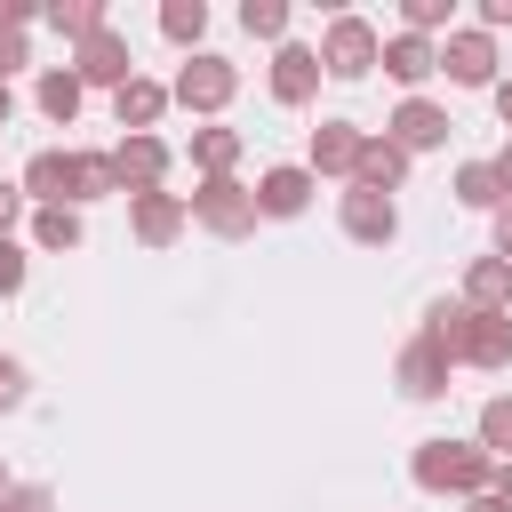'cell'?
<instances>
[{"mask_svg":"<svg viewBox=\"0 0 512 512\" xmlns=\"http://www.w3.org/2000/svg\"><path fill=\"white\" fill-rule=\"evenodd\" d=\"M408 480H416L424 496H456V504H472V496H488L496 456H488L480 440H448V432H432V440H416Z\"/></svg>","mask_w":512,"mask_h":512,"instance_id":"6da1fadb","label":"cell"},{"mask_svg":"<svg viewBox=\"0 0 512 512\" xmlns=\"http://www.w3.org/2000/svg\"><path fill=\"white\" fill-rule=\"evenodd\" d=\"M192 224L200 232H216V240H248L264 216H256V184H240V176H200L192 184Z\"/></svg>","mask_w":512,"mask_h":512,"instance_id":"7a4b0ae2","label":"cell"},{"mask_svg":"<svg viewBox=\"0 0 512 512\" xmlns=\"http://www.w3.org/2000/svg\"><path fill=\"white\" fill-rule=\"evenodd\" d=\"M376 64H384V32L368 16H352V8H336L328 32H320V72L328 80H368Z\"/></svg>","mask_w":512,"mask_h":512,"instance_id":"3957f363","label":"cell"},{"mask_svg":"<svg viewBox=\"0 0 512 512\" xmlns=\"http://www.w3.org/2000/svg\"><path fill=\"white\" fill-rule=\"evenodd\" d=\"M168 96L184 104V112H200V120H216L232 96H240V64L232 56H216V48H200V56H184L176 64V80H168Z\"/></svg>","mask_w":512,"mask_h":512,"instance_id":"277c9868","label":"cell"},{"mask_svg":"<svg viewBox=\"0 0 512 512\" xmlns=\"http://www.w3.org/2000/svg\"><path fill=\"white\" fill-rule=\"evenodd\" d=\"M448 376H456V360L416 328L408 344H400V360H392V384H400V400H416V408H432V400H448Z\"/></svg>","mask_w":512,"mask_h":512,"instance_id":"5b68a950","label":"cell"},{"mask_svg":"<svg viewBox=\"0 0 512 512\" xmlns=\"http://www.w3.org/2000/svg\"><path fill=\"white\" fill-rule=\"evenodd\" d=\"M336 224H344V240H360V248H392V240H400V200H392V192H360V184H344Z\"/></svg>","mask_w":512,"mask_h":512,"instance_id":"8992f818","label":"cell"},{"mask_svg":"<svg viewBox=\"0 0 512 512\" xmlns=\"http://www.w3.org/2000/svg\"><path fill=\"white\" fill-rule=\"evenodd\" d=\"M440 72H448L456 88H496V80H504V72H496V32L456 24V32L440 40Z\"/></svg>","mask_w":512,"mask_h":512,"instance_id":"52a82bcc","label":"cell"},{"mask_svg":"<svg viewBox=\"0 0 512 512\" xmlns=\"http://www.w3.org/2000/svg\"><path fill=\"white\" fill-rule=\"evenodd\" d=\"M112 168H120V200H128V192H168L176 144H168V136H120V144H112Z\"/></svg>","mask_w":512,"mask_h":512,"instance_id":"ba28073f","label":"cell"},{"mask_svg":"<svg viewBox=\"0 0 512 512\" xmlns=\"http://www.w3.org/2000/svg\"><path fill=\"white\" fill-rule=\"evenodd\" d=\"M264 80H272V104L304 112V104L320 96V80H328V72H320V48H304V40H280V48H272V72H264Z\"/></svg>","mask_w":512,"mask_h":512,"instance_id":"9c48e42d","label":"cell"},{"mask_svg":"<svg viewBox=\"0 0 512 512\" xmlns=\"http://www.w3.org/2000/svg\"><path fill=\"white\" fill-rule=\"evenodd\" d=\"M384 136L416 160V152H440V144L456 136V120H448V104H432V96H400V112L384 120Z\"/></svg>","mask_w":512,"mask_h":512,"instance_id":"30bf717a","label":"cell"},{"mask_svg":"<svg viewBox=\"0 0 512 512\" xmlns=\"http://www.w3.org/2000/svg\"><path fill=\"white\" fill-rule=\"evenodd\" d=\"M16 184H24L32 208H80V176H72V152H64V144H40Z\"/></svg>","mask_w":512,"mask_h":512,"instance_id":"8fae6325","label":"cell"},{"mask_svg":"<svg viewBox=\"0 0 512 512\" xmlns=\"http://www.w3.org/2000/svg\"><path fill=\"white\" fill-rule=\"evenodd\" d=\"M312 192H320V176H312L304 160H272V168L256 176V216L288 224V216H304V208H312Z\"/></svg>","mask_w":512,"mask_h":512,"instance_id":"7c38bea8","label":"cell"},{"mask_svg":"<svg viewBox=\"0 0 512 512\" xmlns=\"http://www.w3.org/2000/svg\"><path fill=\"white\" fill-rule=\"evenodd\" d=\"M184 224H192L184 192H128V232H136V248H176Z\"/></svg>","mask_w":512,"mask_h":512,"instance_id":"4fadbf2b","label":"cell"},{"mask_svg":"<svg viewBox=\"0 0 512 512\" xmlns=\"http://www.w3.org/2000/svg\"><path fill=\"white\" fill-rule=\"evenodd\" d=\"M72 72H80V88H112V96H120V88L136 80V56H128V40L104 24L96 40H80V48H72Z\"/></svg>","mask_w":512,"mask_h":512,"instance_id":"5bb4252c","label":"cell"},{"mask_svg":"<svg viewBox=\"0 0 512 512\" xmlns=\"http://www.w3.org/2000/svg\"><path fill=\"white\" fill-rule=\"evenodd\" d=\"M360 144H368V128H360V120H320V128H312V144H304V168H312V176H336V184H352V168H360Z\"/></svg>","mask_w":512,"mask_h":512,"instance_id":"9a60e30c","label":"cell"},{"mask_svg":"<svg viewBox=\"0 0 512 512\" xmlns=\"http://www.w3.org/2000/svg\"><path fill=\"white\" fill-rule=\"evenodd\" d=\"M456 368H488V376H496V368H512V312H472Z\"/></svg>","mask_w":512,"mask_h":512,"instance_id":"2e32d148","label":"cell"},{"mask_svg":"<svg viewBox=\"0 0 512 512\" xmlns=\"http://www.w3.org/2000/svg\"><path fill=\"white\" fill-rule=\"evenodd\" d=\"M384 72H392L408 96H424V80L440 72V40H424V32H392V40H384Z\"/></svg>","mask_w":512,"mask_h":512,"instance_id":"e0dca14e","label":"cell"},{"mask_svg":"<svg viewBox=\"0 0 512 512\" xmlns=\"http://www.w3.org/2000/svg\"><path fill=\"white\" fill-rule=\"evenodd\" d=\"M168 104H176V96H168V80H144V72H136V80L112 96V120H120L128 136H152V128L168 120Z\"/></svg>","mask_w":512,"mask_h":512,"instance_id":"ac0fdd59","label":"cell"},{"mask_svg":"<svg viewBox=\"0 0 512 512\" xmlns=\"http://www.w3.org/2000/svg\"><path fill=\"white\" fill-rule=\"evenodd\" d=\"M32 104H40V120H48V128H72V120H80V104H88V88H80V72H72V64H48V72L32 80Z\"/></svg>","mask_w":512,"mask_h":512,"instance_id":"d6986e66","label":"cell"},{"mask_svg":"<svg viewBox=\"0 0 512 512\" xmlns=\"http://www.w3.org/2000/svg\"><path fill=\"white\" fill-rule=\"evenodd\" d=\"M408 168H416V160H408L392 136H368V144H360V168H352V184H360V192H400V184H408Z\"/></svg>","mask_w":512,"mask_h":512,"instance_id":"ffe728a7","label":"cell"},{"mask_svg":"<svg viewBox=\"0 0 512 512\" xmlns=\"http://www.w3.org/2000/svg\"><path fill=\"white\" fill-rule=\"evenodd\" d=\"M464 304L472 312H512V264L504 256H472L464 264Z\"/></svg>","mask_w":512,"mask_h":512,"instance_id":"44dd1931","label":"cell"},{"mask_svg":"<svg viewBox=\"0 0 512 512\" xmlns=\"http://www.w3.org/2000/svg\"><path fill=\"white\" fill-rule=\"evenodd\" d=\"M184 152H192L200 176H240V152H248V144H240V128H216V120H208V128H192Z\"/></svg>","mask_w":512,"mask_h":512,"instance_id":"7402d4cb","label":"cell"},{"mask_svg":"<svg viewBox=\"0 0 512 512\" xmlns=\"http://www.w3.org/2000/svg\"><path fill=\"white\" fill-rule=\"evenodd\" d=\"M80 240H88V216H80V208H32V248L72 256Z\"/></svg>","mask_w":512,"mask_h":512,"instance_id":"603a6c76","label":"cell"},{"mask_svg":"<svg viewBox=\"0 0 512 512\" xmlns=\"http://www.w3.org/2000/svg\"><path fill=\"white\" fill-rule=\"evenodd\" d=\"M40 24H48V32H64V40L80 48V40H96L112 16H104V0H48V16H40Z\"/></svg>","mask_w":512,"mask_h":512,"instance_id":"cb8c5ba5","label":"cell"},{"mask_svg":"<svg viewBox=\"0 0 512 512\" xmlns=\"http://www.w3.org/2000/svg\"><path fill=\"white\" fill-rule=\"evenodd\" d=\"M160 40L200 56V40H208V0H160Z\"/></svg>","mask_w":512,"mask_h":512,"instance_id":"d4e9b609","label":"cell"},{"mask_svg":"<svg viewBox=\"0 0 512 512\" xmlns=\"http://www.w3.org/2000/svg\"><path fill=\"white\" fill-rule=\"evenodd\" d=\"M456 208H480V216H496V208H504L496 160H464V168H456Z\"/></svg>","mask_w":512,"mask_h":512,"instance_id":"484cf974","label":"cell"},{"mask_svg":"<svg viewBox=\"0 0 512 512\" xmlns=\"http://www.w3.org/2000/svg\"><path fill=\"white\" fill-rule=\"evenodd\" d=\"M472 440H480L496 464L512 456V392H488V400H480V424H472Z\"/></svg>","mask_w":512,"mask_h":512,"instance_id":"4316f807","label":"cell"},{"mask_svg":"<svg viewBox=\"0 0 512 512\" xmlns=\"http://www.w3.org/2000/svg\"><path fill=\"white\" fill-rule=\"evenodd\" d=\"M72 176H80V208H88V200H120V168H112V152H72Z\"/></svg>","mask_w":512,"mask_h":512,"instance_id":"83f0119b","label":"cell"},{"mask_svg":"<svg viewBox=\"0 0 512 512\" xmlns=\"http://www.w3.org/2000/svg\"><path fill=\"white\" fill-rule=\"evenodd\" d=\"M400 32H424V40L456 32V0H400Z\"/></svg>","mask_w":512,"mask_h":512,"instance_id":"f1b7e54d","label":"cell"},{"mask_svg":"<svg viewBox=\"0 0 512 512\" xmlns=\"http://www.w3.org/2000/svg\"><path fill=\"white\" fill-rule=\"evenodd\" d=\"M240 32L280 48V40H288V0H240Z\"/></svg>","mask_w":512,"mask_h":512,"instance_id":"f546056e","label":"cell"},{"mask_svg":"<svg viewBox=\"0 0 512 512\" xmlns=\"http://www.w3.org/2000/svg\"><path fill=\"white\" fill-rule=\"evenodd\" d=\"M24 400H32V368H24L16 352H0V416H16Z\"/></svg>","mask_w":512,"mask_h":512,"instance_id":"4dcf8cb0","label":"cell"},{"mask_svg":"<svg viewBox=\"0 0 512 512\" xmlns=\"http://www.w3.org/2000/svg\"><path fill=\"white\" fill-rule=\"evenodd\" d=\"M24 280H32V256H24V240H0V296H24Z\"/></svg>","mask_w":512,"mask_h":512,"instance_id":"1f68e13d","label":"cell"},{"mask_svg":"<svg viewBox=\"0 0 512 512\" xmlns=\"http://www.w3.org/2000/svg\"><path fill=\"white\" fill-rule=\"evenodd\" d=\"M16 224H32V200L16 176H0V240H16Z\"/></svg>","mask_w":512,"mask_h":512,"instance_id":"d6a6232c","label":"cell"},{"mask_svg":"<svg viewBox=\"0 0 512 512\" xmlns=\"http://www.w3.org/2000/svg\"><path fill=\"white\" fill-rule=\"evenodd\" d=\"M0 512H56V488H40V480H16V488L0 496Z\"/></svg>","mask_w":512,"mask_h":512,"instance_id":"836d02e7","label":"cell"},{"mask_svg":"<svg viewBox=\"0 0 512 512\" xmlns=\"http://www.w3.org/2000/svg\"><path fill=\"white\" fill-rule=\"evenodd\" d=\"M24 64H32V40H24L16 24H0V80H16Z\"/></svg>","mask_w":512,"mask_h":512,"instance_id":"e575fe53","label":"cell"},{"mask_svg":"<svg viewBox=\"0 0 512 512\" xmlns=\"http://www.w3.org/2000/svg\"><path fill=\"white\" fill-rule=\"evenodd\" d=\"M488 240H496V248H488V256H504V264H512V200H504V208H496V216H488Z\"/></svg>","mask_w":512,"mask_h":512,"instance_id":"d590c367","label":"cell"},{"mask_svg":"<svg viewBox=\"0 0 512 512\" xmlns=\"http://www.w3.org/2000/svg\"><path fill=\"white\" fill-rule=\"evenodd\" d=\"M512 24V0H480V32H504Z\"/></svg>","mask_w":512,"mask_h":512,"instance_id":"8d00e7d4","label":"cell"},{"mask_svg":"<svg viewBox=\"0 0 512 512\" xmlns=\"http://www.w3.org/2000/svg\"><path fill=\"white\" fill-rule=\"evenodd\" d=\"M488 496H496V504H512V456L496 464V480H488Z\"/></svg>","mask_w":512,"mask_h":512,"instance_id":"74e56055","label":"cell"},{"mask_svg":"<svg viewBox=\"0 0 512 512\" xmlns=\"http://www.w3.org/2000/svg\"><path fill=\"white\" fill-rule=\"evenodd\" d=\"M488 104H496V120L512 128V80H496V88H488Z\"/></svg>","mask_w":512,"mask_h":512,"instance_id":"f35d334b","label":"cell"},{"mask_svg":"<svg viewBox=\"0 0 512 512\" xmlns=\"http://www.w3.org/2000/svg\"><path fill=\"white\" fill-rule=\"evenodd\" d=\"M496 184H504V200H512V136H504V152H496Z\"/></svg>","mask_w":512,"mask_h":512,"instance_id":"ab89813d","label":"cell"},{"mask_svg":"<svg viewBox=\"0 0 512 512\" xmlns=\"http://www.w3.org/2000/svg\"><path fill=\"white\" fill-rule=\"evenodd\" d=\"M8 120H16V88L0 80V128H8Z\"/></svg>","mask_w":512,"mask_h":512,"instance_id":"60d3db41","label":"cell"},{"mask_svg":"<svg viewBox=\"0 0 512 512\" xmlns=\"http://www.w3.org/2000/svg\"><path fill=\"white\" fill-rule=\"evenodd\" d=\"M464 512H512V504H496V496H472V504H464Z\"/></svg>","mask_w":512,"mask_h":512,"instance_id":"b9f144b4","label":"cell"},{"mask_svg":"<svg viewBox=\"0 0 512 512\" xmlns=\"http://www.w3.org/2000/svg\"><path fill=\"white\" fill-rule=\"evenodd\" d=\"M8 488H16V480H8V464H0V496H8Z\"/></svg>","mask_w":512,"mask_h":512,"instance_id":"7bdbcfd3","label":"cell"},{"mask_svg":"<svg viewBox=\"0 0 512 512\" xmlns=\"http://www.w3.org/2000/svg\"><path fill=\"white\" fill-rule=\"evenodd\" d=\"M0 136H8V128H0Z\"/></svg>","mask_w":512,"mask_h":512,"instance_id":"ee69618b","label":"cell"}]
</instances>
